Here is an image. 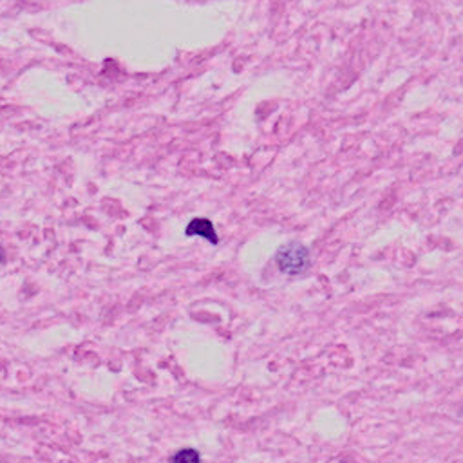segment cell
Here are the masks:
<instances>
[{"label":"cell","instance_id":"cell-1","mask_svg":"<svg viewBox=\"0 0 463 463\" xmlns=\"http://www.w3.org/2000/svg\"><path fill=\"white\" fill-rule=\"evenodd\" d=\"M277 266L288 276H299L309 266V252L301 242H288L277 252Z\"/></svg>","mask_w":463,"mask_h":463},{"label":"cell","instance_id":"cell-4","mask_svg":"<svg viewBox=\"0 0 463 463\" xmlns=\"http://www.w3.org/2000/svg\"><path fill=\"white\" fill-rule=\"evenodd\" d=\"M2 263H4V252L0 250V264H2Z\"/></svg>","mask_w":463,"mask_h":463},{"label":"cell","instance_id":"cell-2","mask_svg":"<svg viewBox=\"0 0 463 463\" xmlns=\"http://www.w3.org/2000/svg\"><path fill=\"white\" fill-rule=\"evenodd\" d=\"M185 234H187L188 237H192V235H201V237H205L206 241L212 242V245H217V242H219L216 230H214L212 221H209V219H203V217L190 221V225L187 226V232H185Z\"/></svg>","mask_w":463,"mask_h":463},{"label":"cell","instance_id":"cell-3","mask_svg":"<svg viewBox=\"0 0 463 463\" xmlns=\"http://www.w3.org/2000/svg\"><path fill=\"white\" fill-rule=\"evenodd\" d=\"M172 463H201V456L196 449H181L174 455Z\"/></svg>","mask_w":463,"mask_h":463}]
</instances>
